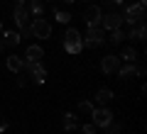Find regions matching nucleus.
Returning <instances> with one entry per match:
<instances>
[{"label": "nucleus", "mask_w": 147, "mask_h": 134, "mask_svg": "<svg viewBox=\"0 0 147 134\" xmlns=\"http://www.w3.org/2000/svg\"><path fill=\"white\" fill-rule=\"evenodd\" d=\"M137 3H140V5H147V0H137Z\"/></svg>", "instance_id": "nucleus-32"}, {"label": "nucleus", "mask_w": 147, "mask_h": 134, "mask_svg": "<svg viewBox=\"0 0 147 134\" xmlns=\"http://www.w3.org/2000/svg\"><path fill=\"white\" fill-rule=\"evenodd\" d=\"M12 20H15V27L17 29H27L30 27V12H27V5L25 3H15V7H12Z\"/></svg>", "instance_id": "nucleus-5"}, {"label": "nucleus", "mask_w": 147, "mask_h": 134, "mask_svg": "<svg viewBox=\"0 0 147 134\" xmlns=\"http://www.w3.org/2000/svg\"><path fill=\"white\" fill-rule=\"evenodd\" d=\"M76 41H81V32L76 27H66V32H64V44H76Z\"/></svg>", "instance_id": "nucleus-16"}, {"label": "nucleus", "mask_w": 147, "mask_h": 134, "mask_svg": "<svg viewBox=\"0 0 147 134\" xmlns=\"http://www.w3.org/2000/svg\"><path fill=\"white\" fill-rule=\"evenodd\" d=\"M81 44L88 49H98L105 44V29L103 27H88L86 29V34L81 37Z\"/></svg>", "instance_id": "nucleus-2"}, {"label": "nucleus", "mask_w": 147, "mask_h": 134, "mask_svg": "<svg viewBox=\"0 0 147 134\" xmlns=\"http://www.w3.org/2000/svg\"><path fill=\"white\" fill-rule=\"evenodd\" d=\"M5 129H7V122H0V134L5 132Z\"/></svg>", "instance_id": "nucleus-29"}, {"label": "nucleus", "mask_w": 147, "mask_h": 134, "mask_svg": "<svg viewBox=\"0 0 147 134\" xmlns=\"http://www.w3.org/2000/svg\"><path fill=\"white\" fill-rule=\"evenodd\" d=\"M96 129H98V127H96L93 122H88V124H84V127H81V132H84V134H96Z\"/></svg>", "instance_id": "nucleus-25"}, {"label": "nucleus", "mask_w": 147, "mask_h": 134, "mask_svg": "<svg viewBox=\"0 0 147 134\" xmlns=\"http://www.w3.org/2000/svg\"><path fill=\"white\" fill-rule=\"evenodd\" d=\"M3 49H5V47H3V41H0V51H3Z\"/></svg>", "instance_id": "nucleus-33"}, {"label": "nucleus", "mask_w": 147, "mask_h": 134, "mask_svg": "<svg viewBox=\"0 0 147 134\" xmlns=\"http://www.w3.org/2000/svg\"><path fill=\"white\" fill-rule=\"evenodd\" d=\"M5 63H7V68H10L12 73H20V71H22V63H25V59H20V56H15V54H12V56L5 59Z\"/></svg>", "instance_id": "nucleus-17"}, {"label": "nucleus", "mask_w": 147, "mask_h": 134, "mask_svg": "<svg viewBox=\"0 0 147 134\" xmlns=\"http://www.w3.org/2000/svg\"><path fill=\"white\" fill-rule=\"evenodd\" d=\"M27 12L30 17H42L44 15V0H27Z\"/></svg>", "instance_id": "nucleus-12"}, {"label": "nucleus", "mask_w": 147, "mask_h": 134, "mask_svg": "<svg viewBox=\"0 0 147 134\" xmlns=\"http://www.w3.org/2000/svg\"><path fill=\"white\" fill-rule=\"evenodd\" d=\"M3 29H5V27H3V20H0V34H3Z\"/></svg>", "instance_id": "nucleus-31"}, {"label": "nucleus", "mask_w": 147, "mask_h": 134, "mask_svg": "<svg viewBox=\"0 0 147 134\" xmlns=\"http://www.w3.org/2000/svg\"><path fill=\"white\" fill-rule=\"evenodd\" d=\"M59 3H66V5H71V3H76V0H59Z\"/></svg>", "instance_id": "nucleus-30"}, {"label": "nucleus", "mask_w": 147, "mask_h": 134, "mask_svg": "<svg viewBox=\"0 0 147 134\" xmlns=\"http://www.w3.org/2000/svg\"><path fill=\"white\" fill-rule=\"evenodd\" d=\"M120 15H123V22H127L130 27H135L137 22L145 20V5H140V3H130V5H125V10H123Z\"/></svg>", "instance_id": "nucleus-3"}, {"label": "nucleus", "mask_w": 147, "mask_h": 134, "mask_svg": "<svg viewBox=\"0 0 147 134\" xmlns=\"http://www.w3.org/2000/svg\"><path fill=\"white\" fill-rule=\"evenodd\" d=\"M123 39H125V32H123V29H110V37H105V41H110L113 47H115V44H120Z\"/></svg>", "instance_id": "nucleus-19"}, {"label": "nucleus", "mask_w": 147, "mask_h": 134, "mask_svg": "<svg viewBox=\"0 0 147 134\" xmlns=\"http://www.w3.org/2000/svg\"><path fill=\"white\" fill-rule=\"evenodd\" d=\"M64 129H66V132H71V129H76V117H74V112H66L64 115Z\"/></svg>", "instance_id": "nucleus-21"}, {"label": "nucleus", "mask_w": 147, "mask_h": 134, "mask_svg": "<svg viewBox=\"0 0 147 134\" xmlns=\"http://www.w3.org/2000/svg\"><path fill=\"white\" fill-rule=\"evenodd\" d=\"M79 112L91 115V112H93V103H91V100H81V103H79Z\"/></svg>", "instance_id": "nucleus-23"}, {"label": "nucleus", "mask_w": 147, "mask_h": 134, "mask_svg": "<svg viewBox=\"0 0 147 134\" xmlns=\"http://www.w3.org/2000/svg\"><path fill=\"white\" fill-rule=\"evenodd\" d=\"M86 3H93V0H86Z\"/></svg>", "instance_id": "nucleus-35"}, {"label": "nucleus", "mask_w": 147, "mask_h": 134, "mask_svg": "<svg viewBox=\"0 0 147 134\" xmlns=\"http://www.w3.org/2000/svg\"><path fill=\"white\" fill-rule=\"evenodd\" d=\"M91 117H93V124H96V127H108V124L113 122V110H108L105 105H100V107H93Z\"/></svg>", "instance_id": "nucleus-6"}, {"label": "nucleus", "mask_w": 147, "mask_h": 134, "mask_svg": "<svg viewBox=\"0 0 147 134\" xmlns=\"http://www.w3.org/2000/svg\"><path fill=\"white\" fill-rule=\"evenodd\" d=\"M108 7H118V5H123V0H103Z\"/></svg>", "instance_id": "nucleus-26"}, {"label": "nucleus", "mask_w": 147, "mask_h": 134, "mask_svg": "<svg viewBox=\"0 0 147 134\" xmlns=\"http://www.w3.org/2000/svg\"><path fill=\"white\" fill-rule=\"evenodd\" d=\"M64 49H66V54H81V49H84V44L81 41H76V44H64Z\"/></svg>", "instance_id": "nucleus-22"}, {"label": "nucleus", "mask_w": 147, "mask_h": 134, "mask_svg": "<svg viewBox=\"0 0 147 134\" xmlns=\"http://www.w3.org/2000/svg\"><path fill=\"white\" fill-rule=\"evenodd\" d=\"M54 20L61 22V25H69L74 17H71V12H66V10H54Z\"/></svg>", "instance_id": "nucleus-20"}, {"label": "nucleus", "mask_w": 147, "mask_h": 134, "mask_svg": "<svg viewBox=\"0 0 147 134\" xmlns=\"http://www.w3.org/2000/svg\"><path fill=\"white\" fill-rule=\"evenodd\" d=\"M15 3H27V0H15Z\"/></svg>", "instance_id": "nucleus-34"}, {"label": "nucleus", "mask_w": 147, "mask_h": 134, "mask_svg": "<svg viewBox=\"0 0 147 134\" xmlns=\"http://www.w3.org/2000/svg\"><path fill=\"white\" fill-rule=\"evenodd\" d=\"M118 76H120L123 81H130V78H137L135 63H120V68H118Z\"/></svg>", "instance_id": "nucleus-15"}, {"label": "nucleus", "mask_w": 147, "mask_h": 134, "mask_svg": "<svg viewBox=\"0 0 147 134\" xmlns=\"http://www.w3.org/2000/svg\"><path fill=\"white\" fill-rule=\"evenodd\" d=\"M123 25V15L120 12H105V15H100V27L103 29H120Z\"/></svg>", "instance_id": "nucleus-8"}, {"label": "nucleus", "mask_w": 147, "mask_h": 134, "mask_svg": "<svg viewBox=\"0 0 147 134\" xmlns=\"http://www.w3.org/2000/svg\"><path fill=\"white\" fill-rule=\"evenodd\" d=\"M22 71H27V78H32V83H34V85H42L44 78H47V68H44L42 61H27V59H25Z\"/></svg>", "instance_id": "nucleus-1"}, {"label": "nucleus", "mask_w": 147, "mask_h": 134, "mask_svg": "<svg viewBox=\"0 0 147 134\" xmlns=\"http://www.w3.org/2000/svg\"><path fill=\"white\" fill-rule=\"evenodd\" d=\"M25 59L27 61H42L44 59V49L39 47V44H30L27 51H25Z\"/></svg>", "instance_id": "nucleus-13"}, {"label": "nucleus", "mask_w": 147, "mask_h": 134, "mask_svg": "<svg viewBox=\"0 0 147 134\" xmlns=\"http://www.w3.org/2000/svg\"><path fill=\"white\" fill-rule=\"evenodd\" d=\"M30 32L37 39H49L52 37V22L44 20V17H34V20H30Z\"/></svg>", "instance_id": "nucleus-4"}, {"label": "nucleus", "mask_w": 147, "mask_h": 134, "mask_svg": "<svg viewBox=\"0 0 147 134\" xmlns=\"http://www.w3.org/2000/svg\"><path fill=\"white\" fill-rule=\"evenodd\" d=\"M100 15H103V12H100V7L96 5V3H91L84 10V20H86L88 27H100Z\"/></svg>", "instance_id": "nucleus-9"}, {"label": "nucleus", "mask_w": 147, "mask_h": 134, "mask_svg": "<svg viewBox=\"0 0 147 134\" xmlns=\"http://www.w3.org/2000/svg\"><path fill=\"white\" fill-rule=\"evenodd\" d=\"M120 61H125V63H135L137 61V51L132 47H125L123 49V54H120Z\"/></svg>", "instance_id": "nucleus-18"}, {"label": "nucleus", "mask_w": 147, "mask_h": 134, "mask_svg": "<svg viewBox=\"0 0 147 134\" xmlns=\"http://www.w3.org/2000/svg\"><path fill=\"white\" fill-rule=\"evenodd\" d=\"M135 71H137V78H142V76H145V63H137Z\"/></svg>", "instance_id": "nucleus-27"}, {"label": "nucleus", "mask_w": 147, "mask_h": 134, "mask_svg": "<svg viewBox=\"0 0 147 134\" xmlns=\"http://www.w3.org/2000/svg\"><path fill=\"white\" fill-rule=\"evenodd\" d=\"M17 85L25 88V85H27V76H17Z\"/></svg>", "instance_id": "nucleus-28"}, {"label": "nucleus", "mask_w": 147, "mask_h": 134, "mask_svg": "<svg viewBox=\"0 0 147 134\" xmlns=\"http://www.w3.org/2000/svg\"><path fill=\"white\" fill-rule=\"evenodd\" d=\"M0 41H3V47H17L22 41V37H20V32H15V29H3Z\"/></svg>", "instance_id": "nucleus-11"}, {"label": "nucleus", "mask_w": 147, "mask_h": 134, "mask_svg": "<svg viewBox=\"0 0 147 134\" xmlns=\"http://www.w3.org/2000/svg\"><path fill=\"white\" fill-rule=\"evenodd\" d=\"M113 98H115V93H113L110 88H100L98 93L93 95V100H96V103H98V105H108V103H110V100H113Z\"/></svg>", "instance_id": "nucleus-14"}, {"label": "nucleus", "mask_w": 147, "mask_h": 134, "mask_svg": "<svg viewBox=\"0 0 147 134\" xmlns=\"http://www.w3.org/2000/svg\"><path fill=\"white\" fill-rule=\"evenodd\" d=\"M105 129V134H120V124L118 122H110L108 127H103Z\"/></svg>", "instance_id": "nucleus-24"}, {"label": "nucleus", "mask_w": 147, "mask_h": 134, "mask_svg": "<svg viewBox=\"0 0 147 134\" xmlns=\"http://www.w3.org/2000/svg\"><path fill=\"white\" fill-rule=\"evenodd\" d=\"M125 39H132V41H145L147 39V27H145V20L137 22L135 27H130L125 34Z\"/></svg>", "instance_id": "nucleus-10"}, {"label": "nucleus", "mask_w": 147, "mask_h": 134, "mask_svg": "<svg viewBox=\"0 0 147 134\" xmlns=\"http://www.w3.org/2000/svg\"><path fill=\"white\" fill-rule=\"evenodd\" d=\"M120 56H115V54H108V56L100 59V71L105 73V76H113V73H118V68H120Z\"/></svg>", "instance_id": "nucleus-7"}]
</instances>
